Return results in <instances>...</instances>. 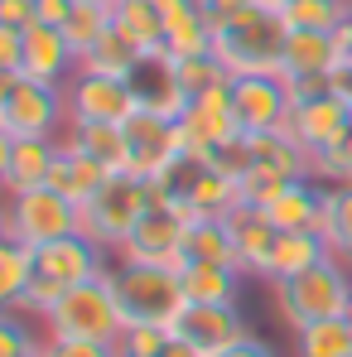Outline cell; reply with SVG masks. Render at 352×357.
<instances>
[{"label":"cell","instance_id":"obj_1","mask_svg":"<svg viewBox=\"0 0 352 357\" xmlns=\"http://www.w3.org/2000/svg\"><path fill=\"white\" fill-rule=\"evenodd\" d=\"M270 299H275L280 324H290L294 333L309 324H323V319H343L352 299V271L343 256H328L290 280H270Z\"/></svg>","mask_w":352,"mask_h":357},{"label":"cell","instance_id":"obj_2","mask_svg":"<svg viewBox=\"0 0 352 357\" xmlns=\"http://www.w3.org/2000/svg\"><path fill=\"white\" fill-rule=\"evenodd\" d=\"M107 280H112V295L121 304L125 328H135V324L174 328L178 309L188 304L174 266H145V261H121L116 256V266L107 271Z\"/></svg>","mask_w":352,"mask_h":357},{"label":"cell","instance_id":"obj_3","mask_svg":"<svg viewBox=\"0 0 352 357\" xmlns=\"http://www.w3.org/2000/svg\"><path fill=\"white\" fill-rule=\"evenodd\" d=\"M285 20L275 10H241L227 24H213V54L227 63L232 77H251V73H280L285 59Z\"/></svg>","mask_w":352,"mask_h":357},{"label":"cell","instance_id":"obj_4","mask_svg":"<svg viewBox=\"0 0 352 357\" xmlns=\"http://www.w3.org/2000/svg\"><path fill=\"white\" fill-rule=\"evenodd\" d=\"M121 333H125V319H121V304H116V295H112V280H107V275L63 290V299L54 304V314L44 319V338L116 343Z\"/></svg>","mask_w":352,"mask_h":357},{"label":"cell","instance_id":"obj_5","mask_svg":"<svg viewBox=\"0 0 352 357\" xmlns=\"http://www.w3.org/2000/svg\"><path fill=\"white\" fill-rule=\"evenodd\" d=\"M155 203H150V183L135 174H112L82 208H77V232H87V237L97 241V246H107V251H121L125 237L135 232V222L150 213Z\"/></svg>","mask_w":352,"mask_h":357},{"label":"cell","instance_id":"obj_6","mask_svg":"<svg viewBox=\"0 0 352 357\" xmlns=\"http://www.w3.org/2000/svg\"><path fill=\"white\" fill-rule=\"evenodd\" d=\"M68 232H77V203H68L59 188L39 183L5 198V237L20 241L24 251H39Z\"/></svg>","mask_w":352,"mask_h":357},{"label":"cell","instance_id":"obj_7","mask_svg":"<svg viewBox=\"0 0 352 357\" xmlns=\"http://www.w3.org/2000/svg\"><path fill=\"white\" fill-rule=\"evenodd\" d=\"M63 126H68V87L34 82L20 73L10 102L0 107V130L24 140V135H59Z\"/></svg>","mask_w":352,"mask_h":357},{"label":"cell","instance_id":"obj_8","mask_svg":"<svg viewBox=\"0 0 352 357\" xmlns=\"http://www.w3.org/2000/svg\"><path fill=\"white\" fill-rule=\"evenodd\" d=\"M290 82L280 73H251L232 77V116L241 135H261V130H280L290 121Z\"/></svg>","mask_w":352,"mask_h":357},{"label":"cell","instance_id":"obj_9","mask_svg":"<svg viewBox=\"0 0 352 357\" xmlns=\"http://www.w3.org/2000/svg\"><path fill=\"white\" fill-rule=\"evenodd\" d=\"M140 112L135 92L125 77H102V73H82L68 82V126L72 121H107V126H125Z\"/></svg>","mask_w":352,"mask_h":357},{"label":"cell","instance_id":"obj_10","mask_svg":"<svg viewBox=\"0 0 352 357\" xmlns=\"http://www.w3.org/2000/svg\"><path fill=\"white\" fill-rule=\"evenodd\" d=\"M183 241H188V218L174 208H150L135 232L125 237L116 256L121 261H145V266H183Z\"/></svg>","mask_w":352,"mask_h":357},{"label":"cell","instance_id":"obj_11","mask_svg":"<svg viewBox=\"0 0 352 357\" xmlns=\"http://www.w3.org/2000/svg\"><path fill=\"white\" fill-rule=\"evenodd\" d=\"M174 338H183L203 357H213V353H227L236 343H246L251 328L236 314V304H183L174 319Z\"/></svg>","mask_w":352,"mask_h":357},{"label":"cell","instance_id":"obj_12","mask_svg":"<svg viewBox=\"0 0 352 357\" xmlns=\"http://www.w3.org/2000/svg\"><path fill=\"white\" fill-rule=\"evenodd\" d=\"M34 271L49 275L63 290H72V285H87L97 275H107L112 266H107V246H97L87 232H68V237H59V241H49V246L34 251Z\"/></svg>","mask_w":352,"mask_h":357},{"label":"cell","instance_id":"obj_13","mask_svg":"<svg viewBox=\"0 0 352 357\" xmlns=\"http://www.w3.org/2000/svg\"><path fill=\"white\" fill-rule=\"evenodd\" d=\"M285 130H290L309 155H319V150H328L333 140H343V135L352 130V107L338 97V92L304 97V102H294V107H290Z\"/></svg>","mask_w":352,"mask_h":357},{"label":"cell","instance_id":"obj_14","mask_svg":"<svg viewBox=\"0 0 352 357\" xmlns=\"http://www.w3.org/2000/svg\"><path fill=\"white\" fill-rule=\"evenodd\" d=\"M125 140H130V169L125 174L155 178L178 155V121L155 116V112H135L125 121Z\"/></svg>","mask_w":352,"mask_h":357},{"label":"cell","instance_id":"obj_15","mask_svg":"<svg viewBox=\"0 0 352 357\" xmlns=\"http://www.w3.org/2000/svg\"><path fill=\"white\" fill-rule=\"evenodd\" d=\"M125 82H130V92H135L140 112H155V116H169V121H178L188 112V92L178 87L174 59H164V54H145L140 68H135Z\"/></svg>","mask_w":352,"mask_h":357},{"label":"cell","instance_id":"obj_16","mask_svg":"<svg viewBox=\"0 0 352 357\" xmlns=\"http://www.w3.org/2000/svg\"><path fill=\"white\" fill-rule=\"evenodd\" d=\"M72 68H77V54H72V44L63 39V29L34 20V24L24 29V63H20V73L34 77V82L68 87V73H72Z\"/></svg>","mask_w":352,"mask_h":357},{"label":"cell","instance_id":"obj_17","mask_svg":"<svg viewBox=\"0 0 352 357\" xmlns=\"http://www.w3.org/2000/svg\"><path fill=\"white\" fill-rule=\"evenodd\" d=\"M227 232L236 241V256H241V271L246 275H266V261H270V246H275V222L266 218V208L256 203H236L227 213Z\"/></svg>","mask_w":352,"mask_h":357},{"label":"cell","instance_id":"obj_18","mask_svg":"<svg viewBox=\"0 0 352 357\" xmlns=\"http://www.w3.org/2000/svg\"><path fill=\"white\" fill-rule=\"evenodd\" d=\"M343 63L338 49V34H319V29H290L285 39V59H280V77H328L333 68Z\"/></svg>","mask_w":352,"mask_h":357},{"label":"cell","instance_id":"obj_19","mask_svg":"<svg viewBox=\"0 0 352 357\" xmlns=\"http://www.w3.org/2000/svg\"><path fill=\"white\" fill-rule=\"evenodd\" d=\"M112 178V169H102L92 155H82L72 140H59V160H54V169H49V188H59L68 203H87L102 183Z\"/></svg>","mask_w":352,"mask_h":357},{"label":"cell","instance_id":"obj_20","mask_svg":"<svg viewBox=\"0 0 352 357\" xmlns=\"http://www.w3.org/2000/svg\"><path fill=\"white\" fill-rule=\"evenodd\" d=\"M63 140H72L82 155H92V160H97L102 169H112V174H125V169H130V140H125V126H107V121H72Z\"/></svg>","mask_w":352,"mask_h":357},{"label":"cell","instance_id":"obj_21","mask_svg":"<svg viewBox=\"0 0 352 357\" xmlns=\"http://www.w3.org/2000/svg\"><path fill=\"white\" fill-rule=\"evenodd\" d=\"M246 145H251V165H261V169H275V174H285V178H309L314 174V155L294 140L285 126H280V130L246 135Z\"/></svg>","mask_w":352,"mask_h":357},{"label":"cell","instance_id":"obj_22","mask_svg":"<svg viewBox=\"0 0 352 357\" xmlns=\"http://www.w3.org/2000/svg\"><path fill=\"white\" fill-rule=\"evenodd\" d=\"M59 160V135H24L15 140V155H10V174H5V193H24V188H39L49 183V169Z\"/></svg>","mask_w":352,"mask_h":357},{"label":"cell","instance_id":"obj_23","mask_svg":"<svg viewBox=\"0 0 352 357\" xmlns=\"http://www.w3.org/2000/svg\"><path fill=\"white\" fill-rule=\"evenodd\" d=\"M319 213H323V188H314L309 178L285 183V193L266 203V218L275 222V232H319Z\"/></svg>","mask_w":352,"mask_h":357},{"label":"cell","instance_id":"obj_24","mask_svg":"<svg viewBox=\"0 0 352 357\" xmlns=\"http://www.w3.org/2000/svg\"><path fill=\"white\" fill-rule=\"evenodd\" d=\"M178 285L188 304H236L241 271L236 266H213V261H183L178 266Z\"/></svg>","mask_w":352,"mask_h":357},{"label":"cell","instance_id":"obj_25","mask_svg":"<svg viewBox=\"0 0 352 357\" xmlns=\"http://www.w3.org/2000/svg\"><path fill=\"white\" fill-rule=\"evenodd\" d=\"M328 256L333 251H328V241L319 232H280L275 246H270V261H266V280H290V275L328 261Z\"/></svg>","mask_w":352,"mask_h":357},{"label":"cell","instance_id":"obj_26","mask_svg":"<svg viewBox=\"0 0 352 357\" xmlns=\"http://www.w3.org/2000/svg\"><path fill=\"white\" fill-rule=\"evenodd\" d=\"M140 59H145V49L112 20V29L92 44V54H82L77 68H82V73H102V77H130V73L140 68Z\"/></svg>","mask_w":352,"mask_h":357},{"label":"cell","instance_id":"obj_27","mask_svg":"<svg viewBox=\"0 0 352 357\" xmlns=\"http://www.w3.org/2000/svg\"><path fill=\"white\" fill-rule=\"evenodd\" d=\"M183 261H213V266H236L241 271V256H236V241L227 232V218H198V222H188Z\"/></svg>","mask_w":352,"mask_h":357},{"label":"cell","instance_id":"obj_28","mask_svg":"<svg viewBox=\"0 0 352 357\" xmlns=\"http://www.w3.org/2000/svg\"><path fill=\"white\" fill-rule=\"evenodd\" d=\"M112 20L145 54H164V10H160V0H116Z\"/></svg>","mask_w":352,"mask_h":357},{"label":"cell","instance_id":"obj_29","mask_svg":"<svg viewBox=\"0 0 352 357\" xmlns=\"http://www.w3.org/2000/svg\"><path fill=\"white\" fill-rule=\"evenodd\" d=\"M319 237L328 241L333 256H352V183L323 188V213H319Z\"/></svg>","mask_w":352,"mask_h":357},{"label":"cell","instance_id":"obj_30","mask_svg":"<svg viewBox=\"0 0 352 357\" xmlns=\"http://www.w3.org/2000/svg\"><path fill=\"white\" fill-rule=\"evenodd\" d=\"M236 203H241L236 183L222 174V169H213V165H208V174L198 178V188L188 193V203H183L178 213H183L188 222H198V218H227Z\"/></svg>","mask_w":352,"mask_h":357},{"label":"cell","instance_id":"obj_31","mask_svg":"<svg viewBox=\"0 0 352 357\" xmlns=\"http://www.w3.org/2000/svg\"><path fill=\"white\" fill-rule=\"evenodd\" d=\"M348 15H352V0H285L280 5L285 29H319V34H333Z\"/></svg>","mask_w":352,"mask_h":357},{"label":"cell","instance_id":"obj_32","mask_svg":"<svg viewBox=\"0 0 352 357\" xmlns=\"http://www.w3.org/2000/svg\"><path fill=\"white\" fill-rule=\"evenodd\" d=\"M34 280V251H24L20 241L0 237V314L20 309L24 285Z\"/></svg>","mask_w":352,"mask_h":357},{"label":"cell","instance_id":"obj_33","mask_svg":"<svg viewBox=\"0 0 352 357\" xmlns=\"http://www.w3.org/2000/svg\"><path fill=\"white\" fill-rule=\"evenodd\" d=\"M294 357H352V328L343 319H323L294 333Z\"/></svg>","mask_w":352,"mask_h":357},{"label":"cell","instance_id":"obj_34","mask_svg":"<svg viewBox=\"0 0 352 357\" xmlns=\"http://www.w3.org/2000/svg\"><path fill=\"white\" fill-rule=\"evenodd\" d=\"M174 73H178V87L188 92V102L203 97V92H213V87H222V82H232L227 63L217 59L213 49L208 54H183V59H174Z\"/></svg>","mask_w":352,"mask_h":357},{"label":"cell","instance_id":"obj_35","mask_svg":"<svg viewBox=\"0 0 352 357\" xmlns=\"http://www.w3.org/2000/svg\"><path fill=\"white\" fill-rule=\"evenodd\" d=\"M107 29H112V5H87V0H77L72 20L63 24V39L72 44V54L82 63V54H92V44H97Z\"/></svg>","mask_w":352,"mask_h":357},{"label":"cell","instance_id":"obj_36","mask_svg":"<svg viewBox=\"0 0 352 357\" xmlns=\"http://www.w3.org/2000/svg\"><path fill=\"white\" fill-rule=\"evenodd\" d=\"M44 343L49 338H39L24 314H0V357H44Z\"/></svg>","mask_w":352,"mask_h":357},{"label":"cell","instance_id":"obj_37","mask_svg":"<svg viewBox=\"0 0 352 357\" xmlns=\"http://www.w3.org/2000/svg\"><path fill=\"white\" fill-rule=\"evenodd\" d=\"M285 183H294V178L275 174V169H261V165H251V169H246V178L236 183V193H241V203L266 208V203H275V198L285 193Z\"/></svg>","mask_w":352,"mask_h":357},{"label":"cell","instance_id":"obj_38","mask_svg":"<svg viewBox=\"0 0 352 357\" xmlns=\"http://www.w3.org/2000/svg\"><path fill=\"white\" fill-rule=\"evenodd\" d=\"M63 299V285H54L49 275H39L34 271V280L24 285V295H20V309L15 314H24V319H34V324H44L49 314H54V304Z\"/></svg>","mask_w":352,"mask_h":357},{"label":"cell","instance_id":"obj_39","mask_svg":"<svg viewBox=\"0 0 352 357\" xmlns=\"http://www.w3.org/2000/svg\"><path fill=\"white\" fill-rule=\"evenodd\" d=\"M169 338H174V328H150V324H135V328H125V333L116 338V348H121V357H160Z\"/></svg>","mask_w":352,"mask_h":357},{"label":"cell","instance_id":"obj_40","mask_svg":"<svg viewBox=\"0 0 352 357\" xmlns=\"http://www.w3.org/2000/svg\"><path fill=\"white\" fill-rule=\"evenodd\" d=\"M314 174H323L328 183H352V130L314 155Z\"/></svg>","mask_w":352,"mask_h":357},{"label":"cell","instance_id":"obj_41","mask_svg":"<svg viewBox=\"0 0 352 357\" xmlns=\"http://www.w3.org/2000/svg\"><path fill=\"white\" fill-rule=\"evenodd\" d=\"M44 357H121L116 343H77V338H49Z\"/></svg>","mask_w":352,"mask_h":357},{"label":"cell","instance_id":"obj_42","mask_svg":"<svg viewBox=\"0 0 352 357\" xmlns=\"http://www.w3.org/2000/svg\"><path fill=\"white\" fill-rule=\"evenodd\" d=\"M24 63V29L0 24V73H20Z\"/></svg>","mask_w":352,"mask_h":357},{"label":"cell","instance_id":"obj_43","mask_svg":"<svg viewBox=\"0 0 352 357\" xmlns=\"http://www.w3.org/2000/svg\"><path fill=\"white\" fill-rule=\"evenodd\" d=\"M72 10H77V0H34V20L54 24V29H63L72 20Z\"/></svg>","mask_w":352,"mask_h":357},{"label":"cell","instance_id":"obj_44","mask_svg":"<svg viewBox=\"0 0 352 357\" xmlns=\"http://www.w3.org/2000/svg\"><path fill=\"white\" fill-rule=\"evenodd\" d=\"M0 24L29 29L34 24V0H0Z\"/></svg>","mask_w":352,"mask_h":357},{"label":"cell","instance_id":"obj_45","mask_svg":"<svg viewBox=\"0 0 352 357\" xmlns=\"http://www.w3.org/2000/svg\"><path fill=\"white\" fill-rule=\"evenodd\" d=\"M213 357H275V348H270V343H261V338L251 333L246 343H236V348H227V353H213Z\"/></svg>","mask_w":352,"mask_h":357},{"label":"cell","instance_id":"obj_46","mask_svg":"<svg viewBox=\"0 0 352 357\" xmlns=\"http://www.w3.org/2000/svg\"><path fill=\"white\" fill-rule=\"evenodd\" d=\"M10 155H15V135L0 130V183H5V174H10Z\"/></svg>","mask_w":352,"mask_h":357},{"label":"cell","instance_id":"obj_47","mask_svg":"<svg viewBox=\"0 0 352 357\" xmlns=\"http://www.w3.org/2000/svg\"><path fill=\"white\" fill-rule=\"evenodd\" d=\"M160 357H203V353H198V348H188L183 338H169V343H164V353H160Z\"/></svg>","mask_w":352,"mask_h":357},{"label":"cell","instance_id":"obj_48","mask_svg":"<svg viewBox=\"0 0 352 357\" xmlns=\"http://www.w3.org/2000/svg\"><path fill=\"white\" fill-rule=\"evenodd\" d=\"M15 82H20V73H0V107L10 102V92H15Z\"/></svg>","mask_w":352,"mask_h":357},{"label":"cell","instance_id":"obj_49","mask_svg":"<svg viewBox=\"0 0 352 357\" xmlns=\"http://www.w3.org/2000/svg\"><path fill=\"white\" fill-rule=\"evenodd\" d=\"M343 324H348V328H352V299H348V309H343Z\"/></svg>","mask_w":352,"mask_h":357},{"label":"cell","instance_id":"obj_50","mask_svg":"<svg viewBox=\"0 0 352 357\" xmlns=\"http://www.w3.org/2000/svg\"><path fill=\"white\" fill-rule=\"evenodd\" d=\"M87 5H116V0H87Z\"/></svg>","mask_w":352,"mask_h":357},{"label":"cell","instance_id":"obj_51","mask_svg":"<svg viewBox=\"0 0 352 357\" xmlns=\"http://www.w3.org/2000/svg\"><path fill=\"white\" fill-rule=\"evenodd\" d=\"M348 266H352V256H348Z\"/></svg>","mask_w":352,"mask_h":357}]
</instances>
